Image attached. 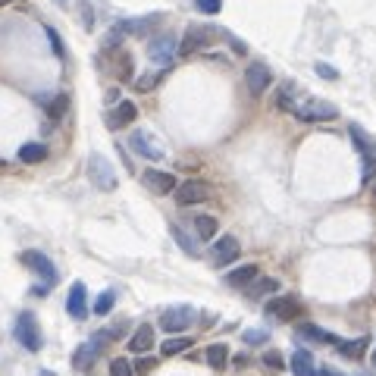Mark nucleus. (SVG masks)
I'll return each mask as SVG.
<instances>
[{
    "label": "nucleus",
    "instance_id": "f257e3e1",
    "mask_svg": "<svg viewBox=\"0 0 376 376\" xmlns=\"http://www.w3.org/2000/svg\"><path fill=\"white\" fill-rule=\"evenodd\" d=\"M288 110L301 119V123H326V119H335L339 116V107L329 104V100H320V98H307V100H292Z\"/></svg>",
    "mask_w": 376,
    "mask_h": 376
},
{
    "label": "nucleus",
    "instance_id": "f03ea898",
    "mask_svg": "<svg viewBox=\"0 0 376 376\" xmlns=\"http://www.w3.org/2000/svg\"><path fill=\"white\" fill-rule=\"evenodd\" d=\"M13 335H16V342L25 348V351H41V345H44V335H41V329H38L35 314H29V311L16 317Z\"/></svg>",
    "mask_w": 376,
    "mask_h": 376
},
{
    "label": "nucleus",
    "instance_id": "7ed1b4c3",
    "mask_svg": "<svg viewBox=\"0 0 376 376\" xmlns=\"http://www.w3.org/2000/svg\"><path fill=\"white\" fill-rule=\"evenodd\" d=\"M88 179H91L94 188H100V192H113V188L119 185L116 170H113V163L104 154H91L88 157Z\"/></svg>",
    "mask_w": 376,
    "mask_h": 376
},
{
    "label": "nucleus",
    "instance_id": "20e7f679",
    "mask_svg": "<svg viewBox=\"0 0 376 376\" xmlns=\"http://www.w3.org/2000/svg\"><path fill=\"white\" fill-rule=\"evenodd\" d=\"M176 57H179V41H176L173 32H163V35H157V38L147 41V60H151V63H157V66L166 69Z\"/></svg>",
    "mask_w": 376,
    "mask_h": 376
},
{
    "label": "nucleus",
    "instance_id": "39448f33",
    "mask_svg": "<svg viewBox=\"0 0 376 376\" xmlns=\"http://www.w3.org/2000/svg\"><path fill=\"white\" fill-rule=\"evenodd\" d=\"M194 320H198V311H194L192 304H176L160 314V329H166V333H182Z\"/></svg>",
    "mask_w": 376,
    "mask_h": 376
},
{
    "label": "nucleus",
    "instance_id": "423d86ee",
    "mask_svg": "<svg viewBox=\"0 0 376 376\" xmlns=\"http://www.w3.org/2000/svg\"><path fill=\"white\" fill-rule=\"evenodd\" d=\"M213 41V25H188L185 38L179 41V57H194Z\"/></svg>",
    "mask_w": 376,
    "mask_h": 376
},
{
    "label": "nucleus",
    "instance_id": "0eeeda50",
    "mask_svg": "<svg viewBox=\"0 0 376 376\" xmlns=\"http://www.w3.org/2000/svg\"><path fill=\"white\" fill-rule=\"evenodd\" d=\"M107 342H110L107 339V333H94L88 342H82V345L76 348V354H72V367H76V370H88L94 361H98L100 348H104Z\"/></svg>",
    "mask_w": 376,
    "mask_h": 376
},
{
    "label": "nucleus",
    "instance_id": "6e6552de",
    "mask_svg": "<svg viewBox=\"0 0 376 376\" xmlns=\"http://www.w3.org/2000/svg\"><path fill=\"white\" fill-rule=\"evenodd\" d=\"M348 135H351V141L358 145V151H361V163H364V182H370V179L376 176V147H373V141L361 132V126H351L348 129Z\"/></svg>",
    "mask_w": 376,
    "mask_h": 376
},
{
    "label": "nucleus",
    "instance_id": "1a4fd4ad",
    "mask_svg": "<svg viewBox=\"0 0 376 376\" xmlns=\"http://www.w3.org/2000/svg\"><path fill=\"white\" fill-rule=\"evenodd\" d=\"M264 314L270 320H279V323H288V320H295L301 314V304L298 298H292V295H276V298L267 301Z\"/></svg>",
    "mask_w": 376,
    "mask_h": 376
},
{
    "label": "nucleus",
    "instance_id": "9d476101",
    "mask_svg": "<svg viewBox=\"0 0 376 376\" xmlns=\"http://www.w3.org/2000/svg\"><path fill=\"white\" fill-rule=\"evenodd\" d=\"M129 145H132V151H135L138 157H145V160H163L166 157L163 145H160V141L154 138L147 129H135V132H132Z\"/></svg>",
    "mask_w": 376,
    "mask_h": 376
},
{
    "label": "nucleus",
    "instance_id": "9b49d317",
    "mask_svg": "<svg viewBox=\"0 0 376 376\" xmlns=\"http://www.w3.org/2000/svg\"><path fill=\"white\" fill-rule=\"evenodd\" d=\"M22 264L29 267L35 276H41L44 286H53V282L60 279V273H57V267H53V260L47 257V254H41V251H25V254H22Z\"/></svg>",
    "mask_w": 376,
    "mask_h": 376
},
{
    "label": "nucleus",
    "instance_id": "f8f14e48",
    "mask_svg": "<svg viewBox=\"0 0 376 376\" xmlns=\"http://www.w3.org/2000/svg\"><path fill=\"white\" fill-rule=\"evenodd\" d=\"M210 198V188L201 179H185L182 185H176V204L179 207H194V204H204Z\"/></svg>",
    "mask_w": 376,
    "mask_h": 376
},
{
    "label": "nucleus",
    "instance_id": "ddd939ff",
    "mask_svg": "<svg viewBox=\"0 0 376 376\" xmlns=\"http://www.w3.org/2000/svg\"><path fill=\"white\" fill-rule=\"evenodd\" d=\"M245 85H248V91H251L254 98H260V94H264V91L273 85V72H270V66L260 63V60H254V63L245 69Z\"/></svg>",
    "mask_w": 376,
    "mask_h": 376
},
{
    "label": "nucleus",
    "instance_id": "4468645a",
    "mask_svg": "<svg viewBox=\"0 0 376 376\" xmlns=\"http://www.w3.org/2000/svg\"><path fill=\"white\" fill-rule=\"evenodd\" d=\"M66 314H69L72 320L88 317V288H85V282H72L69 286V295H66Z\"/></svg>",
    "mask_w": 376,
    "mask_h": 376
},
{
    "label": "nucleus",
    "instance_id": "2eb2a0df",
    "mask_svg": "<svg viewBox=\"0 0 376 376\" xmlns=\"http://www.w3.org/2000/svg\"><path fill=\"white\" fill-rule=\"evenodd\" d=\"M210 254H213V264H217V267H226V264H232V260H239L241 245H239V239H235V235H223V239L213 241Z\"/></svg>",
    "mask_w": 376,
    "mask_h": 376
},
{
    "label": "nucleus",
    "instance_id": "dca6fc26",
    "mask_svg": "<svg viewBox=\"0 0 376 376\" xmlns=\"http://www.w3.org/2000/svg\"><path fill=\"white\" fill-rule=\"evenodd\" d=\"M141 182H145V188L154 192V194H173L176 192V176H173V173H163V170H145Z\"/></svg>",
    "mask_w": 376,
    "mask_h": 376
},
{
    "label": "nucleus",
    "instance_id": "f3484780",
    "mask_svg": "<svg viewBox=\"0 0 376 376\" xmlns=\"http://www.w3.org/2000/svg\"><path fill=\"white\" fill-rule=\"evenodd\" d=\"M138 119V107L132 104V100H119L116 110L107 113V126L110 129H126V126H132Z\"/></svg>",
    "mask_w": 376,
    "mask_h": 376
},
{
    "label": "nucleus",
    "instance_id": "a211bd4d",
    "mask_svg": "<svg viewBox=\"0 0 376 376\" xmlns=\"http://www.w3.org/2000/svg\"><path fill=\"white\" fill-rule=\"evenodd\" d=\"M288 367H292L295 376H317V361H314V354L307 348H298L292 354V361H288Z\"/></svg>",
    "mask_w": 376,
    "mask_h": 376
},
{
    "label": "nucleus",
    "instance_id": "6ab92c4d",
    "mask_svg": "<svg viewBox=\"0 0 376 376\" xmlns=\"http://www.w3.org/2000/svg\"><path fill=\"white\" fill-rule=\"evenodd\" d=\"M154 348V326L151 323H141L135 333L129 335V351L132 354H145Z\"/></svg>",
    "mask_w": 376,
    "mask_h": 376
},
{
    "label": "nucleus",
    "instance_id": "aec40b11",
    "mask_svg": "<svg viewBox=\"0 0 376 376\" xmlns=\"http://www.w3.org/2000/svg\"><path fill=\"white\" fill-rule=\"evenodd\" d=\"M254 279H257V267L254 264H241L226 273V286H232V288H248Z\"/></svg>",
    "mask_w": 376,
    "mask_h": 376
},
{
    "label": "nucleus",
    "instance_id": "412c9836",
    "mask_svg": "<svg viewBox=\"0 0 376 376\" xmlns=\"http://www.w3.org/2000/svg\"><path fill=\"white\" fill-rule=\"evenodd\" d=\"M204 358H207V364H210V370H226V364H229V348H226L223 342H217V345H207Z\"/></svg>",
    "mask_w": 376,
    "mask_h": 376
},
{
    "label": "nucleus",
    "instance_id": "4be33fe9",
    "mask_svg": "<svg viewBox=\"0 0 376 376\" xmlns=\"http://www.w3.org/2000/svg\"><path fill=\"white\" fill-rule=\"evenodd\" d=\"M298 335H304V339L326 342V345H335V348L342 345V339H339L335 333H326V329H320V326H314V323H301V326H298Z\"/></svg>",
    "mask_w": 376,
    "mask_h": 376
},
{
    "label": "nucleus",
    "instance_id": "5701e85b",
    "mask_svg": "<svg viewBox=\"0 0 376 376\" xmlns=\"http://www.w3.org/2000/svg\"><path fill=\"white\" fill-rule=\"evenodd\" d=\"M279 292V279L273 276H257L248 286V298H264V295H276Z\"/></svg>",
    "mask_w": 376,
    "mask_h": 376
},
{
    "label": "nucleus",
    "instance_id": "b1692460",
    "mask_svg": "<svg viewBox=\"0 0 376 376\" xmlns=\"http://www.w3.org/2000/svg\"><path fill=\"white\" fill-rule=\"evenodd\" d=\"M217 229H220L217 217H210V213H201V217H194V232H198L201 241L217 239Z\"/></svg>",
    "mask_w": 376,
    "mask_h": 376
},
{
    "label": "nucleus",
    "instance_id": "393cba45",
    "mask_svg": "<svg viewBox=\"0 0 376 376\" xmlns=\"http://www.w3.org/2000/svg\"><path fill=\"white\" fill-rule=\"evenodd\" d=\"M19 160H22V163H41V160H47V145L29 141V145L19 147Z\"/></svg>",
    "mask_w": 376,
    "mask_h": 376
},
{
    "label": "nucleus",
    "instance_id": "a878e982",
    "mask_svg": "<svg viewBox=\"0 0 376 376\" xmlns=\"http://www.w3.org/2000/svg\"><path fill=\"white\" fill-rule=\"evenodd\" d=\"M367 345H370V339H367V335H361V339H354V342H345V339H342V345H339V354H345V358L358 361V358H364Z\"/></svg>",
    "mask_w": 376,
    "mask_h": 376
},
{
    "label": "nucleus",
    "instance_id": "bb28decb",
    "mask_svg": "<svg viewBox=\"0 0 376 376\" xmlns=\"http://www.w3.org/2000/svg\"><path fill=\"white\" fill-rule=\"evenodd\" d=\"M170 232H173V239H176V245L179 248H182V251L188 254V257H198V245H194V239H192V235H188L185 229H182V226H176V223H173L170 226Z\"/></svg>",
    "mask_w": 376,
    "mask_h": 376
},
{
    "label": "nucleus",
    "instance_id": "cd10ccee",
    "mask_svg": "<svg viewBox=\"0 0 376 376\" xmlns=\"http://www.w3.org/2000/svg\"><path fill=\"white\" fill-rule=\"evenodd\" d=\"M194 342L188 339V335H173V339H166L163 345H160V351L166 354V358H173V354H182V351H188Z\"/></svg>",
    "mask_w": 376,
    "mask_h": 376
},
{
    "label": "nucleus",
    "instance_id": "c85d7f7f",
    "mask_svg": "<svg viewBox=\"0 0 376 376\" xmlns=\"http://www.w3.org/2000/svg\"><path fill=\"white\" fill-rule=\"evenodd\" d=\"M113 304H116V292L107 288V292H100L98 301H94V314H98V317H107V314L113 311Z\"/></svg>",
    "mask_w": 376,
    "mask_h": 376
},
{
    "label": "nucleus",
    "instance_id": "c756f323",
    "mask_svg": "<svg viewBox=\"0 0 376 376\" xmlns=\"http://www.w3.org/2000/svg\"><path fill=\"white\" fill-rule=\"evenodd\" d=\"M44 35H47V41H51L53 53H57L60 60H66V44H63V38L57 35V29H53V25H44Z\"/></svg>",
    "mask_w": 376,
    "mask_h": 376
},
{
    "label": "nucleus",
    "instance_id": "7c9ffc66",
    "mask_svg": "<svg viewBox=\"0 0 376 376\" xmlns=\"http://www.w3.org/2000/svg\"><path fill=\"white\" fill-rule=\"evenodd\" d=\"M194 10L204 13V16H217L223 10V0H194Z\"/></svg>",
    "mask_w": 376,
    "mask_h": 376
},
{
    "label": "nucleus",
    "instance_id": "2f4dec72",
    "mask_svg": "<svg viewBox=\"0 0 376 376\" xmlns=\"http://www.w3.org/2000/svg\"><path fill=\"white\" fill-rule=\"evenodd\" d=\"M270 333L267 329H245V345H267Z\"/></svg>",
    "mask_w": 376,
    "mask_h": 376
},
{
    "label": "nucleus",
    "instance_id": "473e14b6",
    "mask_svg": "<svg viewBox=\"0 0 376 376\" xmlns=\"http://www.w3.org/2000/svg\"><path fill=\"white\" fill-rule=\"evenodd\" d=\"M66 104H69V98H66V94H57V98H51V104H47V113H51V116H63Z\"/></svg>",
    "mask_w": 376,
    "mask_h": 376
},
{
    "label": "nucleus",
    "instance_id": "72a5a7b5",
    "mask_svg": "<svg viewBox=\"0 0 376 376\" xmlns=\"http://www.w3.org/2000/svg\"><path fill=\"white\" fill-rule=\"evenodd\" d=\"M110 376H135V370H132V364L126 358H116L110 364Z\"/></svg>",
    "mask_w": 376,
    "mask_h": 376
},
{
    "label": "nucleus",
    "instance_id": "f704fd0d",
    "mask_svg": "<svg viewBox=\"0 0 376 376\" xmlns=\"http://www.w3.org/2000/svg\"><path fill=\"white\" fill-rule=\"evenodd\" d=\"M264 367H270V370H282V354L279 351H264Z\"/></svg>",
    "mask_w": 376,
    "mask_h": 376
},
{
    "label": "nucleus",
    "instance_id": "c9c22d12",
    "mask_svg": "<svg viewBox=\"0 0 376 376\" xmlns=\"http://www.w3.org/2000/svg\"><path fill=\"white\" fill-rule=\"evenodd\" d=\"M154 367H157V361H154V358H141V361H138V364H135V367H132V370H135L138 376H147V373H151V370H154Z\"/></svg>",
    "mask_w": 376,
    "mask_h": 376
},
{
    "label": "nucleus",
    "instance_id": "e433bc0d",
    "mask_svg": "<svg viewBox=\"0 0 376 376\" xmlns=\"http://www.w3.org/2000/svg\"><path fill=\"white\" fill-rule=\"evenodd\" d=\"M314 69H317V76H323V79H329V82H335V79H339V69H335V66H326V63H317V66H314Z\"/></svg>",
    "mask_w": 376,
    "mask_h": 376
},
{
    "label": "nucleus",
    "instance_id": "4c0bfd02",
    "mask_svg": "<svg viewBox=\"0 0 376 376\" xmlns=\"http://www.w3.org/2000/svg\"><path fill=\"white\" fill-rule=\"evenodd\" d=\"M157 82H160V76H151V72H147V76H141L138 82H135V88H138V91H151Z\"/></svg>",
    "mask_w": 376,
    "mask_h": 376
},
{
    "label": "nucleus",
    "instance_id": "58836bf2",
    "mask_svg": "<svg viewBox=\"0 0 376 376\" xmlns=\"http://www.w3.org/2000/svg\"><path fill=\"white\" fill-rule=\"evenodd\" d=\"M223 38H226V41H229V47H232L235 53H239V57H241V53H248L245 41H239V38H235V35H229V32H223Z\"/></svg>",
    "mask_w": 376,
    "mask_h": 376
},
{
    "label": "nucleus",
    "instance_id": "ea45409f",
    "mask_svg": "<svg viewBox=\"0 0 376 376\" xmlns=\"http://www.w3.org/2000/svg\"><path fill=\"white\" fill-rule=\"evenodd\" d=\"M317 376H342V373H335L333 367H317Z\"/></svg>",
    "mask_w": 376,
    "mask_h": 376
},
{
    "label": "nucleus",
    "instance_id": "a19ab883",
    "mask_svg": "<svg viewBox=\"0 0 376 376\" xmlns=\"http://www.w3.org/2000/svg\"><path fill=\"white\" fill-rule=\"evenodd\" d=\"M4 4H10V0H0V6H4Z\"/></svg>",
    "mask_w": 376,
    "mask_h": 376
},
{
    "label": "nucleus",
    "instance_id": "79ce46f5",
    "mask_svg": "<svg viewBox=\"0 0 376 376\" xmlns=\"http://www.w3.org/2000/svg\"><path fill=\"white\" fill-rule=\"evenodd\" d=\"M373 364H376V351H373Z\"/></svg>",
    "mask_w": 376,
    "mask_h": 376
},
{
    "label": "nucleus",
    "instance_id": "37998d69",
    "mask_svg": "<svg viewBox=\"0 0 376 376\" xmlns=\"http://www.w3.org/2000/svg\"><path fill=\"white\" fill-rule=\"evenodd\" d=\"M373 198H376V188H373Z\"/></svg>",
    "mask_w": 376,
    "mask_h": 376
},
{
    "label": "nucleus",
    "instance_id": "c03bdc74",
    "mask_svg": "<svg viewBox=\"0 0 376 376\" xmlns=\"http://www.w3.org/2000/svg\"><path fill=\"white\" fill-rule=\"evenodd\" d=\"M0 166H4V160H0Z\"/></svg>",
    "mask_w": 376,
    "mask_h": 376
},
{
    "label": "nucleus",
    "instance_id": "a18cd8bd",
    "mask_svg": "<svg viewBox=\"0 0 376 376\" xmlns=\"http://www.w3.org/2000/svg\"><path fill=\"white\" fill-rule=\"evenodd\" d=\"M373 147H376V141H373Z\"/></svg>",
    "mask_w": 376,
    "mask_h": 376
}]
</instances>
